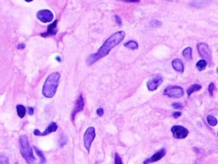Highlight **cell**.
I'll list each match as a JSON object with an SVG mask.
<instances>
[{
  "mask_svg": "<svg viewBox=\"0 0 218 164\" xmlns=\"http://www.w3.org/2000/svg\"><path fill=\"white\" fill-rule=\"evenodd\" d=\"M125 36H126V33L124 31H119L113 34L104 42L103 45L99 49L97 52L90 55L87 58V63L89 65H92L96 61L108 55L113 48L118 46L121 42H122Z\"/></svg>",
  "mask_w": 218,
  "mask_h": 164,
  "instance_id": "cell-1",
  "label": "cell"
},
{
  "mask_svg": "<svg viewBox=\"0 0 218 164\" xmlns=\"http://www.w3.org/2000/svg\"><path fill=\"white\" fill-rule=\"evenodd\" d=\"M60 74L59 72L52 73L47 77L43 86L42 94L46 98H52L57 90Z\"/></svg>",
  "mask_w": 218,
  "mask_h": 164,
  "instance_id": "cell-2",
  "label": "cell"
},
{
  "mask_svg": "<svg viewBox=\"0 0 218 164\" xmlns=\"http://www.w3.org/2000/svg\"><path fill=\"white\" fill-rule=\"evenodd\" d=\"M19 142L21 154L23 158L28 164L34 163L36 161V158L34 155L32 147L28 142L26 135H21L19 137Z\"/></svg>",
  "mask_w": 218,
  "mask_h": 164,
  "instance_id": "cell-3",
  "label": "cell"
},
{
  "mask_svg": "<svg viewBox=\"0 0 218 164\" xmlns=\"http://www.w3.org/2000/svg\"><path fill=\"white\" fill-rule=\"evenodd\" d=\"M183 89L177 85H169L164 90L163 95L171 98H181L184 96Z\"/></svg>",
  "mask_w": 218,
  "mask_h": 164,
  "instance_id": "cell-4",
  "label": "cell"
},
{
  "mask_svg": "<svg viewBox=\"0 0 218 164\" xmlns=\"http://www.w3.org/2000/svg\"><path fill=\"white\" fill-rule=\"evenodd\" d=\"M96 137L95 130L94 127H90L87 129L83 135V142L84 147L87 150V152L90 153V149L91 146V144L93 141Z\"/></svg>",
  "mask_w": 218,
  "mask_h": 164,
  "instance_id": "cell-5",
  "label": "cell"
},
{
  "mask_svg": "<svg viewBox=\"0 0 218 164\" xmlns=\"http://www.w3.org/2000/svg\"><path fill=\"white\" fill-rule=\"evenodd\" d=\"M197 49L200 55L209 64L212 62V52L207 44L204 43H199L197 44Z\"/></svg>",
  "mask_w": 218,
  "mask_h": 164,
  "instance_id": "cell-6",
  "label": "cell"
},
{
  "mask_svg": "<svg viewBox=\"0 0 218 164\" xmlns=\"http://www.w3.org/2000/svg\"><path fill=\"white\" fill-rule=\"evenodd\" d=\"M171 131L173 137L177 139H183L186 138L189 133V130L182 125L173 126L171 129Z\"/></svg>",
  "mask_w": 218,
  "mask_h": 164,
  "instance_id": "cell-7",
  "label": "cell"
},
{
  "mask_svg": "<svg viewBox=\"0 0 218 164\" xmlns=\"http://www.w3.org/2000/svg\"><path fill=\"white\" fill-rule=\"evenodd\" d=\"M36 16L40 21L43 23L50 22L54 18L53 13L51 11L47 9H42L38 11Z\"/></svg>",
  "mask_w": 218,
  "mask_h": 164,
  "instance_id": "cell-8",
  "label": "cell"
},
{
  "mask_svg": "<svg viewBox=\"0 0 218 164\" xmlns=\"http://www.w3.org/2000/svg\"><path fill=\"white\" fill-rule=\"evenodd\" d=\"M165 154H166V150H165L164 148H163V149L153 154L151 158L145 159L143 162V164H151L152 163L158 162L162 158H163Z\"/></svg>",
  "mask_w": 218,
  "mask_h": 164,
  "instance_id": "cell-9",
  "label": "cell"
},
{
  "mask_svg": "<svg viewBox=\"0 0 218 164\" xmlns=\"http://www.w3.org/2000/svg\"><path fill=\"white\" fill-rule=\"evenodd\" d=\"M83 108H84V100H83V98L82 97V95H80L78 97V99L76 101L74 108L73 110V111H72V112L71 117H72V121L74 120L75 117L76 115H77L78 113L82 111V110H83Z\"/></svg>",
  "mask_w": 218,
  "mask_h": 164,
  "instance_id": "cell-10",
  "label": "cell"
},
{
  "mask_svg": "<svg viewBox=\"0 0 218 164\" xmlns=\"http://www.w3.org/2000/svg\"><path fill=\"white\" fill-rule=\"evenodd\" d=\"M163 83V78L158 76L155 78H152L147 82V88L150 91H154L158 88L159 86Z\"/></svg>",
  "mask_w": 218,
  "mask_h": 164,
  "instance_id": "cell-11",
  "label": "cell"
},
{
  "mask_svg": "<svg viewBox=\"0 0 218 164\" xmlns=\"http://www.w3.org/2000/svg\"><path fill=\"white\" fill-rule=\"evenodd\" d=\"M58 128V126L56 125L55 122H51L49 125L47 127V129L43 132H40L38 129H35L34 131V135L36 136H46V135L51 134V133H53L56 131Z\"/></svg>",
  "mask_w": 218,
  "mask_h": 164,
  "instance_id": "cell-12",
  "label": "cell"
},
{
  "mask_svg": "<svg viewBox=\"0 0 218 164\" xmlns=\"http://www.w3.org/2000/svg\"><path fill=\"white\" fill-rule=\"evenodd\" d=\"M56 24H57V20H55L53 22H52L47 26V32L45 33H42L41 36L43 38H47L48 36L55 35L58 31Z\"/></svg>",
  "mask_w": 218,
  "mask_h": 164,
  "instance_id": "cell-13",
  "label": "cell"
},
{
  "mask_svg": "<svg viewBox=\"0 0 218 164\" xmlns=\"http://www.w3.org/2000/svg\"><path fill=\"white\" fill-rule=\"evenodd\" d=\"M172 67L173 69L175 70L177 72L183 73L184 72V65L182 62V60L179 59H175L172 60Z\"/></svg>",
  "mask_w": 218,
  "mask_h": 164,
  "instance_id": "cell-14",
  "label": "cell"
},
{
  "mask_svg": "<svg viewBox=\"0 0 218 164\" xmlns=\"http://www.w3.org/2000/svg\"><path fill=\"white\" fill-rule=\"evenodd\" d=\"M202 89V86L199 84H194L192 85L191 87H189L187 90V95L189 97L193 93L199 91Z\"/></svg>",
  "mask_w": 218,
  "mask_h": 164,
  "instance_id": "cell-15",
  "label": "cell"
},
{
  "mask_svg": "<svg viewBox=\"0 0 218 164\" xmlns=\"http://www.w3.org/2000/svg\"><path fill=\"white\" fill-rule=\"evenodd\" d=\"M192 49L190 47H188L185 48L182 52V54L184 58L187 59V60H192Z\"/></svg>",
  "mask_w": 218,
  "mask_h": 164,
  "instance_id": "cell-16",
  "label": "cell"
},
{
  "mask_svg": "<svg viewBox=\"0 0 218 164\" xmlns=\"http://www.w3.org/2000/svg\"><path fill=\"white\" fill-rule=\"evenodd\" d=\"M16 109H17V112L18 116L20 118H23L25 116L26 110V108L22 104H18L16 106Z\"/></svg>",
  "mask_w": 218,
  "mask_h": 164,
  "instance_id": "cell-17",
  "label": "cell"
},
{
  "mask_svg": "<svg viewBox=\"0 0 218 164\" xmlns=\"http://www.w3.org/2000/svg\"><path fill=\"white\" fill-rule=\"evenodd\" d=\"M34 148V150H35L36 154L38 155V156L39 157V164H45L46 163V158L45 157V155H44L43 153L42 152L39 150L38 148H36V146H33Z\"/></svg>",
  "mask_w": 218,
  "mask_h": 164,
  "instance_id": "cell-18",
  "label": "cell"
},
{
  "mask_svg": "<svg viewBox=\"0 0 218 164\" xmlns=\"http://www.w3.org/2000/svg\"><path fill=\"white\" fill-rule=\"evenodd\" d=\"M124 46L128 49H130L131 50H136V49H138L139 45L137 43V42H135V41L130 40L129 41V42L124 43Z\"/></svg>",
  "mask_w": 218,
  "mask_h": 164,
  "instance_id": "cell-19",
  "label": "cell"
},
{
  "mask_svg": "<svg viewBox=\"0 0 218 164\" xmlns=\"http://www.w3.org/2000/svg\"><path fill=\"white\" fill-rule=\"evenodd\" d=\"M207 64H208V63L206 61L204 60V59H202V60H200L198 61L197 63L196 64V67L198 70H199V72H201V71L204 70L206 68V67H207Z\"/></svg>",
  "mask_w": 218,
  "mask_h": 164,
  "instance_id": "cell-20",
  "label": "cell"
},
{
  "mask_svg": "<svg viewBox=\"0 0 218 164\" xmlns=\"http://www.w3.org/2000/svg\"><path fill=\"white\" fill-rule=\"evenodd\" d=\"M206 120H207L208 124L210 126L215 127L217 124V119L215 117L210 116V115H208V116L206 118Z\"/></svg>",
  "mask_w": 218,
  "mask_h": 164,
  "instance_id": "cell-21",
  "label": "cell"
},
{
  "mask_svg": "<svg viewBox=\"0 0 218 164\" xmlns=\"http://www.w3.org/2000/svg\"><path fill=\"white\" fill-rule=\"evenodd\" d=\"M149 25L152 28H160L161 26H162V22L158 20L152 19L149 22Z\"/></svg>",
  "mask_w": 218,
  "mask_h": 164,
  "instance_id": "cell-22",
  "label": "cell"
},
{
  "mask_svg": "<svg viewBox=\"0 0 218 164\" xmlns=\"http://www.w3.org/2000/svg\"><path fill=\"white\" fill-rule=\"evenodd\" d=\"M67 142V138L66 137L64 136V135H63V136L60 137V140H59V145H60V147L62 148L63 147L64 145H65L66 144Z\"/></svg>",
  "mask_w": 218,
  "mask_h": 164,
  "instance_id": "cell-23",
  "label": "cell"
},
{
  "mask_svg": "<svg viewBox=\"0 0 218 164\" xmlns=\"http://www.w3.org/2000/svg\"><path fill=\"white\" fill-rule=\"evenodd\" d=\"M114 164H124L122 158L118 153H116L114 155Z\"/></svg>",
  "mask_w": 218,
  "mask_h": 164,
  "instance_id": "cell-24",
  "label": "cell"
},
{
  "mask_svg": "<svg viewBox=\"0 0 218 164\" xmlns=\"http://www.w3.org/2000/svg\"><path fill=\"white\" fill-rule=\"evenodd\" d=\"M172 106L173 108L177 110H181L183 108V105L180 102H173L172 104Z\"/></svg>",
  "mask_w": 218,
  "mask_h": 164,
  "instance_id": "cell-25",
  "label": "cell"
},
{
  "mask_svg": "<svg viewBox=\"0 0 218 164\" xmlns=\"http://www.w3.org/2000/svg\"><path fill=\"white\" fill-rule=\"evenodd\" d=\"M204 5H206V2H192L191 3V5L195 7H198V6L199 7H202V6H204Z\"/></svg>",
  "mask_w": 218,
  "mask_h": 164,
  "instance_id": "cell-26",
  "label": "cell"
},
{
  "mask_svg": "<svg viewBox=\"0 0 218 164\" xmlns=\"http://www.w3.org/2000/svg\"><path fill=\"white\" fill-rule=\"evenodd\" d=\"M9 161L6 156L4 155H0V164H9Z\"/></svg>",
  "mask_w": 218,
  "mask_h": 164,
  "instance_id": "cell-27",
  "label": "cell"
},
{
  "mask_svg": "<svg viewBox=\"0 0 218 164\" xmlns=\"http://www.w3.org/2000/svg\"><path fill=\"white\" fill-rule=\"evenodd\" d=\"M215 85L213 83H210L208 86V91L209 93V95L212 97L213 95V90H214Z\"/></svg>",
  "mask_w": 218,
  "mask_h": 164,
  "instance_id": "cell-28",
  "label": "cell"
},
{
  "mask_svg": "<svg viewBox=\"0 0 218 164\" xmlns=\"http://www.w3.org/2000/svg\"><path fill=\"white\" fill-rule=\"evenodd\" d=\"M114 19H115V21L117 23V24H118V26H122V19H121L119 16L118 15H115L114 16Z\"/></svg>",
  "mask_w": 218,
  "mask_h": 164,
  "instance_id": "cell-29",
  "label": "cell"
},
{
  "mask_svg": "<svg viewBox=\"0 0 218 164\" xmlns=\"http://www.w3.org/2000/svg\"><path fill=\"white\" fill-rule=\"evenodd\" d=\"M96 112H97V114L99 116L102 117L103 116V114H104V110L102 108H98Z\"/></svg>",
  "mask_w": 218,
  "mask_h": 164,
  "instance_id": "cell-30",
  "label": "cell"
},
{
  "mask_svg": "<svg viewBox=\"0 0 218 164\" xmlns=\"http://www.w3.org/2000/svg\"><path fill=\"white\" fill-rule=\"evenodd\" d=\"M34 110L33 108V107H31V106H28V113L30 116H32L34 114Z\"/></svg>",
  "mask_w": 218,
  "mask_h": 164,
  "instance_id": "cell-31",
  "label": "cell"
},
{
  "mask_svg": "<svg viewBox=\"0 0 218 164\" xmlns=\"http://www.w3.org/2000/svg\"><path fill=\"white\" fill-rule=\"evenodd\" d=\"M181 116V112H175L172 114V116L177 119Z\"/></svg>",
  "mask_w": 218,
  "mask_h": 164,
  "instance_id": "cell-32",
  "label": "cell"
},
{
  "mask_svg": "<svg viewBox=\"0 0 218 164\" xmlns=\"http://www.w3.org/2000/svg\"><path fill=\"white\" fill-rule=\"evenodd\" d=\"M26 47V45L25 43H19L17 46L18 49H24Z\"/></svg>",
  "mask_w": 218,
  "mask_h": 164,
  "instance_id": "cell-33",
  "label": "cell"
},
{
  "mask_svg": "<svg viewBox=\"0 0 218 164\" xmlns=\"http://www.w3.org/2000/svg\"><path fill=\"white\" fill-rule=\"evenodd\" d=\"M121 2H128V3H139L140 2V0H136V1H134V0H122V1Z\"/></svg>",
  "mask_w": 218,
  "mask_h": 164,
  "instance_id": "cell-34",
  "label": "cell"
},
{
  "mask_svg": "<svg viewBox=\"0 0 218 164\" xmlns=\"http://www.w3.org/2000/svg\"><path fill=\"white\" fill-rule=\"evenodd\" d=\"M56 60H57L58 62H60V61H61V59H60V57L59 56H57L56 57Z\"/></svg>",
  "mask_w": 218,
  "mask_h": 164,
  "instance_id": "cell-35",
  "label": "cell"
},
{
  "mask_svg": "<svg viewBox=\"0 0 218 164\" xmlns=\"http://www.w3.org/2000/svg\"><path fill=\"white\" fill-rule=\"evenodd\" d=\"M15 164H18V163H15Z\"/></svg>",
  "mask_w": 218,
  "mask_h": 164,
  "instance_id": "cell-36",
  "label": "cell"
}]
</instances>
